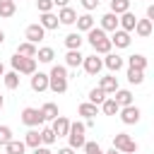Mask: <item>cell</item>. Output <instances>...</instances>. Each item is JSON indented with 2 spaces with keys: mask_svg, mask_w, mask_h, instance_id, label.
I'll return each mask as SVG.
<instances>
[{
  "mask_svg": "<svg viewBox=\"0 0 154 154\" xmlns=\"http://www.w3.org/2000/svg\"><path fill=\"white\" fill-rule=\"evenodd\" d=\"M118 26L123 29V31H135V26H137V17L132 14V12H125V14H120L118 17Z\"/></svg>",
  "mask_w": 154,
  "mask_h": 154,
  "instance_id": "30bf717a",
  "label": "cell"
},
{
  "mask_svg": "<svg viewBox=\"0 0 154 154\" xmlns=\"http://www.w3.org/2000/svg\"><path fill=\"white\" fill-rule=\"evenodd\" d=\"M101 38H106V31H103L101 26H94V29H89V31H87V41H89L91 46H94L96 41H101Z\"/></svg>",
  "mask_w": 154,
  "mask_h": 154,
  "instance_id": "4dcf8cb0",
  "label": "cell"
},
{
  "mask_svg": "<svg viewBox=\"0 0 154 154\" xmlns=\"http://www.w3.org/2000/svg\"><path fill=\"white\" fill-rule=\"evenodd\" d=\"M2 106H5V99H2V96H0V111H2Z\"/></svg>",
  "mask_w": 154,
  "mask_h": 154,
  "instance_id": "f907efd6",
  "label": "cell"
},
{
  "mask_svg": "<svg viewBox=\"0 0 154 154\" xmlns=\"http://www.w3.org/2000/svg\"><path fill=\"white\" fill-rule=\"evenodd\" d=\"M103 154H118V149H113V147H111V149H108V152H103Z\"/></svg>",
  "mask_w": 154,
  "mask_h": 154,
  "instance_id": "7dc6e473",
  "label": "cell"
},
{
  "mask_svg": "<svg viewBox=\"0 0 154 154\" xmlns=\"http://www.w3.org/2000/svg\"><path fill=\"white\" fill-rule=\"evenodd\" d=\"M53 58H55V51L53 48H38V53H36V60L38 63H53Z\"/></svg>",
  "mask_w": 154,
  "mask_h": 154,
  "instance_id": "1f68e13d",
  "label": "cell"
},
{
  "mask_svg": "<svg viewBox=\"0 0 154 154\" xmlns=\"http://www.w3.org/2000/svg\"><path fill=\"white\" fill-rule=\"evenodd\" d=\"M22 123L24 125H29V128H38V125H43L46 123V118H43V113H41V108H24L22 111Z\"/></svg>",
  "mask_w": 154,
  "mask_h": 154,
  "instance_id": "5b68a950",
  "label": "cell"
},
{
  "mask_svg": "<svg viewBox=\"0 0 154 154\" xmlns=\"http://www.w3.org/2000/svg\"><path fill=\"white\" fill-rule=\"evenodd\" d=\"M152 29H154V24H152L149 19H137V26H135V34H137L140 38H147V36L152 34Z\"/></svg>",
  "mask_w": 154,
  "mask_h": 154,
  "instance_id": "e0dca14e",
  "label": "cell"
},
{
  "mask_svg": "<svg viewBox=\"0 0 154 154\" xmlns=\"http://www.w3.org/2000/svg\"><path fill=\"white\" fill-rule=\"evenodd\" d=\"M58 154H75V149L72 147H63V149H58Z\"/></svg>",
  "mask_w": 154,
  "mask_h": 154,
  "instance_id": "f6af8a7d",
  "label": "cell"
},
{
  "mask_svg": "<svg viewBox=\"0 0 154 154\" xmlns=\"http://www.w3.org/2000/svg\"><path fill=\"white\" fill-rule=\"evenodd\" d=\"M2 41H5V31L0 29V43H2Z\"/></svg>",
  "mask_w": 154,
  "mask_h": 154,
  "instance_id": "c3c4849f",
  "label": "cell"
},
{
  "mask_svg": "<svg viewBox=\"0 0 154 154\" xmlns=\"http://www.w3.org/2000/svg\"><path fill=\"white\" fill-rule=\"evenodd\" d=\"M48 89L55 94H65L67 91V70L63 65H53L51 75H48Z\"/></svg>",
  "mask_w": 154,
  "mask_h": 154,
  "instance_id": "6da1fadb",
  "label": "cell"
},
{
  "mask_svg": "<svg viewBox=\"0 0 154 154\" xmlns=\"http://www.w3.org/2000/svg\"><path fill=\"white\" fill-rule=\"evenodd\" d=\"M53 5H58V7L63 10V7H67V0H53Z\"/></svg>",
  "mask_w": 154,
  "mask_h": 154,
  "instance_id": "bcb514c9",
  "label": "cell"
},
{
  "mask_svg": "<svg viewBox=\"0 0 154 154\" xmlns=\"http://www.w3.org/2000/svg\"><path fill=\"white\" fill-rule=\"evenodd\" d=\"M113 149H118V152H123V154H135V152H137V142H135L128 132H118V135L113 137Z\"/></svg>",
  "mask_w": 154,
  "mask_h": 154,
  "instance_id": "3957f363",
  "label": "cell"
},
{
  "mask_svg": "<svg viewBox=\"0 0 154 154\" xmlns=\"http://www.w3.org/2000/svg\"><path fill=\"white\" fill-rule=\"evenodd\" d=\"M75 24H77L79 31H89V29H94V17L91 14H79Z\"/></svg>",
  "mask_w": 154,
  "mask_h": 154,
  "instance_id": "484cf974",
  "label": "cell"
},
{
  "mask_svg": "<svg viewBox=\"0 0 154 154\" xmlns=\"http://www.w3.org/2000/svg\"><path fill=\"white\" fill-rule=\"evenodd\" d=\"M101 29H103V31H116V29H118V14L106 12V14L101 17Z\"/></svg>",
  "mask_w": 154,
  "mask_h": 154,
  "instance_id": "5bb4252c",
  "label": "cell"
},
{
  "mask_svg": "<svg viewBox=\"0 0 154 154\" xmlns=\"http://www.w3.org/2000/svg\"><path fill=\"white\" fill-rule=\"evenodd\" d=\"M84 154H103V149L99 147V142H87L84 144Z\"/></svg>",
  "mask_w": 154,
  "mask_h": 154,
  "instance_id": "ab89813d",
  "label": "cell"
},
{
  "mask_svg": "<svg viewBox=\"0 0 154 154\" xmlns=\"http://www.w3.org/2000/svg\"><path fill=\"white\" fill-rule=\"evenodd\" d=\"M111 2V12L113 14H125V12H130V0H108Z\"/></svg>",
  "mask_w": 154,
  "mask_h": 154,
  "instance_id": "603a6c76",
  "label": "cell"
},
{
  "mask_svg": "<svg viewBox=\"0 0 154 154\" xmlns=\"http://www.w3.org/2000/svg\"><path fill=\"white\" fill-rule=\"evenodd\" d=\"M130 41H132V38H130V34H128V31H123V29H116V31H113V36H111V43H113L116 48H128V46H130Z\"/></svg>",
  "mask_w": 154,
  "mask_h": 154,
  "instance_id": "8fae6325",
  "label": "cell"
},
{
  "mask_svg": "<svg viewBox=\"0 0 154 154\" xmlns=\"http://www.w3.org/2000/svg\"><path fill=\"white\" fill-rule=\"evenodd\" d=\"M82 63H84V55L79 51H67V55H65V65L67 67H79Z\"/></svg>",
  "mask_w": 154,
  "mask_h": 154,
  "instance_id": "44dd1931",
  "label": "cell"
},
{
  "mask_svg": "<svg viewBox=\"0 0 154 154\" xmlns=\"http://www.w3.org/2000/svg\"><path fill=\"white\" fill-rule=\"evenodd\" d=\"M36 5H38V12H41V14H43V12H51V10H53V0H38Z\"/></svg>",
  "mask_w": 154,
  "mask_h": 154,
  "instance_id": "60d3db41",
  "label": "cell"
},
{
  "mask_svg": "<svg viewBox=\"0 0 154 154\" xmlns=\"http://www.w3.org/2000/svg\"><path fill=\"white\" fill-rule=\"evenodd\" d=\"M101 111H103L106 116H116V113H120V106L116 103V99H106V101L101 103Z\"/></svg>",
  "mask_w": 154,
  "mask_h": 154,
  "instance_id": "836d02e7",
  "label": "cell"
},
{
  "mask_svg": "<svg viewBox=\"0 0 154 154\" xmlns=\"http://www.w3.org/2000/svg\"><path fill=\"white\" fill-rule=\"evenodd\" d=\"M24 36H26V41H29V43H34V46H36V43L46 36V29H43L41 24H29V26H26V31H24Z\"/></svg>",
  "mask_w": 154,
  "mask_h": 154,
  "instance_id": "52a82bcc",
  "label": "cell"
},
{
  "mask_svg": "<svg viewBox=\"0 0 154 154\" xmlns=\"http://www.w3.org/2000/svg\"><path fill=\"white\" fill-rule=\"evenodd\" d=\"M24 149H26V144L19 140H12L10 144H5V154H24Z\"/></svg>",
  "mask_w": 154,
  "mask_h": 154,
  "instance_id": "e575fe53",
  "label": "cell"
},
{
  "mask_svg": "<svg viewBox=\"0 0 154 154\" xmlns=\"http://www.w3.org/2000/svg\"><path fill=\"white\" fill-rule=\"evenodd\" d=\"M82 43H84V38L79 36V31H72V34L65 36V46H67V51H79Z\"/></svg>",
  "mask_w": 154,
  "mask_h": 154,
  "instance_id": "ac0fdd59",
  "label": "cell"
},
{
  "mask_svg": "<svg viewBox=\"0 0 154 154\" xmlns=\"http://www.w3.org/2000/svg\"><path fill=\"white\" fill-rule=\"evenodd\" d=\"M2 2H14V0H0V5H2Z\"/></svg>",
  "mask_w": 154,
  "mask_h": 154,
  "instance_id": "816d5d0a",
  "label": "cell"
},
{
  "mask_svg": "<svg viewBox=\"0 0 154 154\" xmlns=\"http://www.w3.org/2000/svg\"><path fill=\"white\" fill-rule=\"evenodd\" d=\"M103 65H106L111 72H118V70L123 67V58H120V55H116V53H108V55H106V60H103Z\"/></svg>",
  "mask_w": 154,
  "mask_h": 154,
  "instance_id": "7402d4cb",
  "label": "cell"
},
{
  "mask_svg": "<svg viewBox=\"0 0 154 154\" xmlns=\"http://www.w3.org/2000/svg\"><path fill=\"white\" fill-rule=\"evenodd\" d=\"M128 67H132V70H142V72H144V67H147V58L140 55V53H135V55L128 58Z\"/></svg>",
  "mask_w": 154,
  "mask_h": 154,
  "instance_id": "cb8c5ba5",
  "label": "cell"
},
{
  "mask_svg": "<svg viewBox=\"0 0 154 154\" xmlns=\"http://www.w3.org/2000/svg\"><path fill=\"white\" fill-rule=\"evenodd\" d=\"M79 2H82V7H84L87 12H91V10H96V7H99V2H101V0H79Z\"/></svg>",
  "mask_w": 154,
  "mask_h": 154,
  "instance_id": "b9f144b4",
  "label": "cell"
},
{
  "mask_svg": "<svg viewBox=\"0 0 154 154\" xmlns=\"http://www.w3.org/2000/svg\"><path fill=\"white\" fill-rule=\"evenodd\" d=\"M10 142H12V130L7 125H0V147H5Z\"/></svg>",
  "mask_w": 154,
  "mask_h": 154,
  "instance_id": "f35d334b",
  "label": "cell"
},
{
  "mask_svg": "<svg viewBox=\"0 0 154 154\" xmlns=\"http://www.w3.org/2000/svg\"><path fill=\"white\" fill-rule=\"evenodd\" d=\"M34 154H53V152H51L48 147H36V149H34Z\"/></svg>",
  "mask_w": 154,
  "mask_h": 154,
  "instance_id": "ee69618b",
  "label": "cell"
},
{
  "mask_svg": "<svg viewBox=\"0 0 154 154\" xmlns=\"http://www.w3.org/2000/svg\"><path fill=\"white\" fill-rule=\"evenodd\" d=\"M31 89H34V91H46V89H48V75L34 72V75H31Z\"/></svg>",
  "mask_w": 154,
  "mask_h": 154,
  "instance_id": "7c38bea8",
  "label": "cell"
},
{
  "mask_svg": "<svg viewBox=\"0 0 154 154\" xmlns=\"http://www.w3.org/2000/svg\"><path fill=\"white\" fill-rule=\"evenodd\" d=\"M53 132H55V137H67V132H70V120L65 118V116H58L55 120H53Z\"/></svg>",
  "mask_w": 154,
  "mask_h": 154,
  "instance_id": "9c48e42d",
  "label": "cell"
},
{
  "mask_svg": "<svg viewBox=\"0 0 154 154\" xmlns=\"http://www.w3.org/2000/svg\"><path fill=\"white\" fill-rule=\"evenodd\" d=\"M147 19L154 24V5H149V7H147Z\"/></svg>",
  "mask_w": 154,
  "mask_h": 154,
  "instance_id": "7bdbcfd3",
  "label": "cell"
},
{
  "mask_svg": "<svg viewBox=\"0 0 154 154\" xmlns=\"http://www.w3.org/2000/svg\"><path fill=\"white\" fill-rule=\"evenodd\" d=\"M10 63H12L14 72H22V75H34L36 72V58H22V55L14 53V58Z\"/></svg>",
  "mask_w": 154,
  "mask_h": 154,
  "instance_id": "277c9868",
  "label": "cell"
},
{
  "mask_svg": "<svg viewBox=\"0 0 154 154\" xmlns=\"http://www.w3.org/2000/svg\"><path fill=\"white\" fill-rule=\"evenodd\" d=\"M2 79H5V87H7V89H17V87H19V72H14V70H12V72H5Z\"/></svg>",
  "mask_w": 154,
  "mask_h": 154,
  "instance_id": "d6a6232c",
  "label": "cell"
},
{
  "mask_svg": "<svg viewBox=\"0 0 154 154\" xmlns=\"http://www.w3.org/2000/svg\"><path fill=\"white\" fill-rule=\"evenodd\" d=\"M113 99H116V103H118L120 108H125V106H132V94H130L128 89H118V91L113 94Z\"/></svg>",
  "mask_w": 154,
  "mask_h": 154,
  "instance_id": "ffe728a7",
  "label": "cell"
},
{
  "mask_svg": "<svg viewBox=\"0 0 154 154\" xmlns=\"http://www.w3.org/2000/svg\"><path fill=\"white\" fill-rule=\"evenodd\" d=\"M24 144H26V147H31V149H36V147L41 144V132L31 128V130L24 135Z\"/></svg>",
  "mask_w": 154,
  "mask_h": 154,
  "instance_id": "d4e9b609",
  "label": "cell"
},
{
  "mask_svg": "<svg viewBox=\"0 0 154 154\" xmlns=\"http://www.w3.org/2000/svg\"><path fill=\"white\" fill-rule=\"evenodd\" d=\"M120 120L125 123V125H135L137 120H140V108L137 106H125V108H120Z\"/></svg>",
  "mask_w": 154,
  "mask_h": 154,
  "instance_id": "ba28073f",
  "label": "cell"
},
{
  "mask_svg": "<svg viewBox=\"0 0 154 154\" xmlns=\"http://www.w3.org/2000/svg\"><path fill=\"white\" fill-rule=\"evenodd\" d=\"M106 101V91L101 89V87H94L91 91H89V103H94V106H101Z\"/></svg>",
  "mask_w": 154,
  "mask_h": 154,
  "instance_id": "83f0119b",
  "label": "cell"
},
{
  "mask_svg": "<svg viewBox=\"0 0 154 154\" xmlns=\"http://www.w3.org/2000/svg\"><path fill=\"white\" fill-rule=\"evenodd\" d=\"M99 87H101L106 94H116V91H118V77H113V75H106V77H101Z\"/></svg>",
  "mask_w": 154,
  "mask_h": 154,
  "instance_id": "4fadbf2b",
  "label": "cell"
},
{
  "mask_svg": "<svg viewBox=\"0 0 154 154\" xmlns=\"http://www.w3.org/2000/svg\"><path fill=\"white\" fill-rule=\"evenodd\" d=\"M38 24L43 26V29H58V14H53V12H43L41 14V19H38Z\"/></svg>",
  "mask_w": 154,
  "mask_h": 154,
  "instance_id": "2e32d148",
  "label": "cell"
},
{
  "mask_svg": "<svg viewBox=\"0 0 154 154\" xmlns=\"http://www.w3.org/2000/svg\"><path fill=\"white\" fill-rule=\"evenodd\" d=\"M58 22H60V24H75V22H77V12H75L72 7H63V10L58 12Z\"/></svg>",
  "mask_w": 154,
  "mask_h": 154,
  "instance_id": "9a60e30c",
  "label": "cell"
},
{
  "mask_svg": "<svg viewBox=\"0 0 154 154\" xmlns=\"http://www.w3.org/2000/svg\"><path fill=\"white\" fill-rule=\"evenodd\" d=\"M91 48H94V53H101V55H108V53H111V48H113V43H111V38L106 36V38H101V41H96V43H94Z\"/></svg>",
  "mask_w": 154,
  "mask_h": 154,
  "instance_id": "4316f807",
  "label": "cell"
},
{
  "mask_svg": "<svg viewBox=\"0 0 154 154\" xmlns=\"http://www.w3.org/2000/svg\"><path fill=\"white\" fill-rule=\"evenodd\" d=\"M14 12H17V5H14V2H2V5H0V17L7 19V17H12Z\"/></svg>",
  "mask_w": 154,
  "mask_h": 154,
  "instance_id": "74e56055",
  "label": "cell"
},
{
  "mask_svg": "<svg viewBox=\"0 0 154 154\" xmlns=\"http://www.w3.org/2000/svg\"><path fill=\"white\" fill-rule=\"evenodd\" d=\"M36 53H38V48L34 43H29V41L17 46V55H22V58H36Z\"/></svg>",
  "mask_w": 154,
  "mask_h": 154,
  "instance_id": "d6986e66",
  "label": "cell"
},
{
  "mask_svg": "<svg viewBox=\"0 0 154 154\" xmlns=\"http://www.w3.org/2000/svg\"><path fill=\"white\" fill-rule=\"evenodd\" d=\"M41 113H43V118H46V120H55V118L60 116V113H58V106H55V103H51V101L41 106Z\"/></svg>",
  "mask_w": 154,
  "mask_h": 154,
  "instance_id": "f1b7e54d",
  "label": "cell"
},
{
  "mask_svg": "<svg viewBox=\"0 0 154 154\" xmlns=\"http://www.w3.org/2000/svg\"><path fill=\"white\" fill-rule=\"evenodd\" d=\"M79 116H84L87 120H91L94 116H99V106H94V103H89V101H87V103H82V106H79Z\"/></svg>",
  "mask_w": 154,
  "mask_h": 154,
  "instance_id": "f546056e",
  "label": "cell"
},
{
  "mask_svg": "<svg viewBox=\"0 0 154 154\" xmlns=\"http://www.w3.org/2000/svg\"><path fill=\"white\" fill-rule=\"evenodd\" d=\"M2 75H5V65L0 63V77H2Z\"/></svg>",
  "mask_w": 154,
  "mask_h": 154,
  "instance_id": "681fc988",
  "label": "cell"
},
{
  "mask_svg": "<svg viewBox=\"0 0 154 154\" xmlns=\"http://www.w3.org/2000/svg\"><path fill=\"white\" fill-rule=\"evenodd\" d=\"M55 142V132H53V128H41V144L43 147H51Z\"/></svg>",
  "mask_w": 154,
  "mask_h": 154,
  "instance_id": "d590c367",
  "label": "cell"
},
{
  "mask_svg": "<svg viewBox=\"0 0 154 154\" xmlns=\"http://www.w3.org/2000/svg\"><path fill=\"white\" fill-rule=\"evenodd\" d=\"M84 72L87 75H99L101 72V67H103V60L101 58H96V53L94 55H84Z\"/></svg>",
  "mask_w": 154,
  "mask_h": 154,
  "instance_id": "8992f818",
  "label": "cell"
},
{
  "mask_svg": "<svg viewBox=\"0 0 154 154\" xmlns=\"http://www.w3.org/2000/svg\"><path fill=\"white\" fill-rule=\"evenodd\" d=\"M128 82H130V84H142V82H144V72L128 67Z\"/></svg>",
  "mask_w": 154,
  "mask_h": 154,
  "instance_id": "8d00e7d4",
  "label": "cell"
},
{
  "mask_svg": "<svg viewBox=\"0 0 154 154\" xmlns=\"http://www.w3.org/2000/svg\"><path fill=\"white\" fill-rule=\"evenodd\" d=\"M84 130H87V125L84 123H79V120H75V123H70V132H67V147H72V149H84V144H87V140H84Z\"/></svg>",
  "mask_w": 154,
  "mask_h": 154,
  "instance_id": "7a4b0ae2",
  "label": "cell"
}]
</instances>
